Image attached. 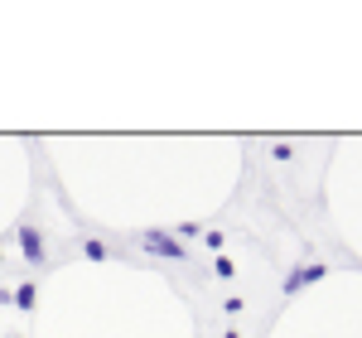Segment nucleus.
Segmentation results:
<instances>
[{
    "label": "nucleus",
    "instance_id": "6e6552de",
    "mask_svg": "<svg viewBox=\"0 0 362 338\" xmlns=\"http://www.w3.org/2000/svg\"><path fill=\"white\" fill-rule=\"evenodd\" d=\"M223 338H237V329H232V334H223Z\"/></svg>",
    "mask_w": 362,
    "mask_h": 338
},
{
    "label": "nucleus",
    "instance_id": "f257e3e1",
    "mask_svg": "<svg viewBox=\"0 0 362 338\" xmlns=\"http://www.w3.org/2000/svg\"><path fill=\"white\" fill-rule=\"evenodd\" d=\"M140 247H145L150 256H165V261H184V256H189V247L174 242L169 232H140Z\"/></svg>",
    "mask_w": 362,
    "mask_h": 338
},
{
    "label": "nucleus",
    "instance_id": "f03ea898",
    "mask_svg": "<svg viewBox=\"0 0 362 338\" xmlns=\"http://www.w3.org/2000/svg\"><path fill=\"white\" fill-rule=\"evenodd\" d=\"M324 271H329V266H319V261H314V266H300V271H290V276H285V285H280V290H285V295H300L305 285L324 281Z\"/></svg>",
    "mask_w": 362,
    "mask_h": 338
},
{
    "label": "nucleus",
    "instance_id": "0eeeda50",
    "mask_svg": "<svg viewBox=\"0 0 362 338\" xmlns=\"http://www.w3.org/2000/svg\"><path fill=\"white\" fill-rule=\"evenodd\" d=\"M213 271H218V281H232V261H227V256H218V261H213Z\"/></svg>",
    "mask_w": 362,
    "mask_h": 338
},
{
    "label": "nucleus",
    "instance_id": "1a4fd4ad",
    "mask_svg": "<svg viewBox=\"0 0 362 338\" xmlns=\"http://www.w3.org/2000/svg\"><path fill=\"white\" fill-rule=\"evenodd\" d=\"M0 261H5V256H0Z\"/></svg>",
    "mask_w": 362,
    "mask_h": 338
},
{
    "label": "nucleus",
    "instance_id": "7ed1b4c3",
    "mask_svg": "<svg viewBox=\"0 0 362 338\" xmlns=\"http://www.w3.org/2000/svg\"><path fill=\"white\" fill-rule=\"evenodd\" d=\"M20 252H25L29 266H44V237H39V227H20Z\"/></svg>",
    "mask_w": 362,
    "mask_h": 338
},
{
    "label": "nucleus",
    "instance_id": "39448f33",
    "mask_svg": "<svg viewBox=\"0 0 362 338\" xmlns=\"http://www.w3.org/2000/svg\"><path fill=\"white\" fill-rule=\"evenodd\" d=\"M83 256H87V261H107L112 252H107V242H97V237H87V242H83Z\"/></svg>",
    "mask_w": 362,
    "mask_h": 338
},
{
    "label": "nucleus",
    "instance_id": "20e7f679",
    "mask_svg": "<svg viewBox=\"0 0 362 338\" xmlns=\"http://www.w3.org/2000/svg\"><path fill=\"white\" fill-rule=\"evenodd\" d=\"M34 300H39V290L34 285H20V290H10V305H20V310H34Z\"/></svg>",
    "mask_w": 362,
    "mask_h": 338
},
{
    "label": "nucleus",
    "instance_id": "423d86ee",
    "mask_svg": "<svg viewBox=\"0 0 362 338\" xmlns=\"http://www.w3.org/2000/svg\"><path fill=\"white\" fill-rule=\"evenodd\" d=\"M169 237H174V242H194V237H198V223H179Z\"/></svg>",
    "mask_w": 362,
    "mask_h": 338
}]
</instances>
